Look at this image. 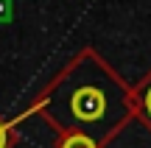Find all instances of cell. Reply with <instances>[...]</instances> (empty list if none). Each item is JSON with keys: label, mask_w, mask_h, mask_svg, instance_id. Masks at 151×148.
<instances>
[{"label": "cell", "mask_w": 151, "mask_h": 148, "mask_svg": "<svg viewBox=\"0 0 151 148\" xmlns=\"http://www.w3.org/2000/svg\"><path fill=\"white\" fill-rule=\"evenodd\" d=\"M73 109H76V115H78L81 120H92V117L101 115L104 101H101V95L92 92V89H81V92L76 95V101H73Z\"/></svg>", "instance_id": "6da1fadb"}, {"label": "cell", "mask_w": 151, "mask_h": 148, "mask_svg": "<svg viewBox=\"0 0 151 148\" xmlns=\"http://www.w3.org/2000/svg\"><path fill=\"white\" fill-rule=\"evenodd\" d=\"M62 148H95V143H92L90 137H84V134H73V137L65 140Z\"/></svg>", "instance_id": "7a4b0ae2"}, {"label": "cell", "mask_w": 151, "mask_h": 148, "mask_svg": "<svg viewBox=\"0 0 151 148\" xmlns=\"http://www.w3.org/2000/svg\"><path fill=\"white\" fill-rule=\"evenodd\" d=\"M0 148H6V129L0 126Z\"/></svg>", "instance_id": "3957f363"}, {"label": "cell", "mask_w": 151, "mask_h": 148, "mask_svg": "<svg viewBox=\"0 0 151 148\" xmlns=\"http://www.w3.org/2000/svg\"><path fill=\"white\" fill-rule=\"evenodd\" d=\"M146 106H148V112H151V92H148V98H146Z\"/></svg>", "instance_id": "277c9868"}]
</instances>
